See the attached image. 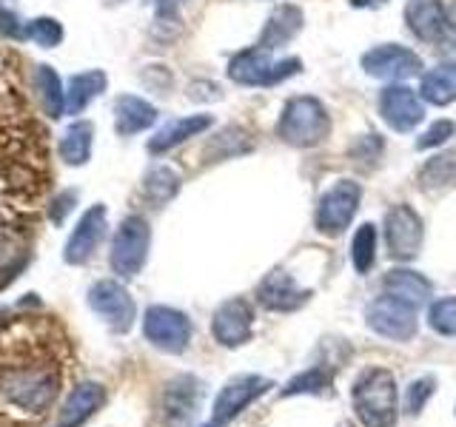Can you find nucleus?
<instances>
[{"label":"nucleus","mask_w":456,"mask_h":427,"mask_svg":"<svg viewBox=\"0 0 456 427\" xmlns=\"http://www.w3.org/2000/svg\"><path fill=\"white\" fill-rule=\"evenodd\" d=\"M57 391H61V367L43 356H14L0 365V402L26 419L43 416Z\"/></svg>","instance_id":"obj_1"},{"label":"nucleus","mask_w":456,"mask_h":427,"mask_svg":"<svg viewBox=\"0 0 456 427\" xmlns=\"http://www.w3.org/2000/svg\"><path fill=\"white\" fill-rule=\"evenodd\" d=\"M354 410L365 427H394L399 419V391L391 370L374 367L354 384Z\"/></svg>","instance_id":"obj_2"},{"label":"nucleus","mask_w":456,"mask_h":427,"mask_svg":"<svg viewBox=\"0 0 456 427\" xmlns=\"http://www.w3.org/2000/svg\"><path fill=\"white\" fill-rule=\"evenodd\" d=\"M328 128H331V117L317 97H294L280 114L277 134L294 149H311L328 137Z\"/></svg>","instance_id":"obj_3"},{"label":"nucleus","mask_w":456,"mask_h":427,"mask_svg":"<svg viewBox=\"0 0 456 427\" xmlns=\"http://www.w3.org/2000/svg\"><path fill=\"white\" fill-rule=\"evenodd\" d=\"M151 228L142 217H126L111 239V268L123 279L137 277L149 260Z\"/></svg>","instance_id":"obj_4"},{"label":"nucleus","mask_w":456,"mask_h":427,"mask_svg":"<svg viewBox=\"0 0 456 427\" xmlns=\"http://www.w3.org/2000/svg\"><path fill=\"white\" fill-rule=\"evenodd\" d=\"M303 68L297 57L289 60H271V52H263L260 46L240 52L232 63H228V77L240 85H274L285 77H294Z\"/></svg>","instance_id":"obj_5"},{"label":"nucleus","mask_w":456,"mask_h":427,"mask_svg":"<svg viewBox=\"0 0 456 427\" xmlns=\"http://www.w3.org/2000/svg\"><path fill=\"white\" fill-rule=\"evenodd\" d=\"M142 334L157 350L183 353L191 342V322L183 310L168 305H151L142 317Z\"/></svg>","instance_id":"obj_6"},{"label":"nucleus","mask_w":456,"mask_h":427,"mask_svg":"<svg viewBox=\"0 0 456 427\" xmlns=\"http://www.w3.org/2000/svg\"><path fill=\"white\" fill-rule=\"evenodd\" d=\"M360 199H362V189L360 182L354 180H339L334 182L320 197V205H317V228L320 234L325 237H339L346 228L351 225L356 208H360Z\"/></svg>","instance_id":"obj_7"},{"label":"nucleus","mask_w":456,"mask_h":427,"mask_svg":"<svg viewBox=\"0 0 456 427\" xmlns=\"http://www.w3.org/2000/svg\"><path fill=\"white\" fill-rule=\"evenodd\" d=\"M365 322L374 334L394 339V342H408L417 336V308H411L405 302H399L394 296H377L374 302H368L365 308Z\"/></svg>","instance_id":"obj_8"},{"label":"nucleus","mask_w":456,"mask_h":427,"mask_svg":"<svg viewBox=\"0 0 456 427\" xmlns=\"http://www.w3.org/2000/svg\"><path fill=\"white\" fill-rule=\"evenodd\" d=\"M89 308L97 313V317H103L111 331H118V334L132 331V325L137 319V305H134L132 294L114 279H100L92 285Z\"/></svg>","instance_id":"obj_9"},{"label":"nucleus","mask_w":456,"mask_h":427,"mask_svg":"<svg viewBox=\"0 0 456 427\" xmlns=\"http://www.w3.org/2000/svg\"><path fill=\"white\" fill-rule=\"evenodd\" d=\"M422 220L411 205H394L385 214V242H388V254L394 260H417L422 251Z\"/></svg>","instance_id":"obj_10"},{"label":"nucleus","mask_w":456,"mask_h":427,"mask_svg":"<svg viewBox=\"0 0 456 427\" xmlns=\"http://www.w3.org/2000/svg\"><path fill=\"white\" fill-rule=\"evenodd\" d=\"M268 388H274V382L265 376H256V374L234 376L232 382H225V388L217 393V399H214L211 419L217 424L234 422L251 402H256L263 393H268Z\"/></svg>","instance_id":"obj_11"},{"label":"nucleus","mask_w":456,"mask_h":427,"mask_svg":"<svg viewBox=\"0 0 456 427\" xmlns=\"http://www.w3.org/2000/svg\"><path fill=\"white\" fill-rule=\"evenodd\" d=\"M362 68L368 77H379V80H405L419 75L422 60L411 49L396 46V43H385L362 54Z\"/></svg>","instance_id":"obj_12"},{"label":"nucleus","mask_w":456,"mask_h":427,"mask_svg":"<svg viewBox=\"0 0 456 427\" xmlns=\"http://www.w3.org/2000/svg\"><path fill=\"white\" fill-rule=\"evenodd\" d=\"M379 114L394 132H411V128H417L425 120V106L411 85L396 83V85H388V89H382Z\"/></svg>","instance_id":"obj_13"},{"label":"nucleus","mask_w":456,"mask_h":427,"mask_svg":"<svg viewBox=\"0 0 456 427\" xmlns=\"http://www.w3.org/2000/svg\"><path fill=\"white\" fill-rule=\"evenodd\" d=\"M203 402V382L183 374L175 376L163 391V419L168 427H185Z\"/></svg>","instance_id":"obj_14"},{"label":"nucleus","mask_w":456,"mask_h":427,"mask_svg":"<svg viewBox=\"0 0 456 427\" xmlns=\"http://www.w3.org/2000/svg\"><path fill=\"white\" fill-rule=\"evenodd\" d=\"M254 327V310L246 299H225V302L214 310L211 334L223 348H240L251 339Z\"/></svg>","instance_id":"obj_15"},{"label":"nucleus","mask_w":456,"mask_h":427,"mask_svg":"<svg viewBox=\"0 0 456 427\" xmlns=\"http://www.w3.org/2000/svg\"><path fill=\"white\" fill-rule=\"evenodd\" d=\"M106 234V205H92L89 211L77 220L75 231L69 234L63 260L69 265H83L92 260V254L97 251L100 239Z\"/></svg>","instance_id":"obj_16"},{"label":"nucleus","mask_w":456,"mask_h":427,"mask_svg":"<svg viewBox=\"0 0 456 427\" xmlns=\"http://www.w3.org/2000/svg\"><path fill=\"white\" fill-rule=\"evenodd\" d=\"M256 299H260V305L268 308V310L291 313V310H299L308 302L311 291L299 288L297 279L289 274V270H274V274H268L260 282V288H256Z\"/></svg>","instance_id":"obj_17"},{"label":"nucleus","mask_w":456,"mask_h":427,"mask_svg":"<svg viewBox=\"0 0 456 427\" xmlns=\"http://www.w3.org/2000/svg\"><path fill=\"white\" fill-rule=\"evenodd\" d=\"M405 23L419 40H445L448 28V9L442 0H408L405 4Z\"/></svg>","instance_id":"obj_18"},{"label":"nucleus","mask_w":456,"mask_h":427,"mask_svg":"<svg viewBox=\"0 0 456 427\" xmlns=\"http://www.w3.org/2000/svg\"><path fill=\"white\" fill-rule=\"evenodd\" d=\"M103 399H106L103 384H97V382L75 384L69 399L63 402V407H61V424L63 427H80L83 422H89L100 410V405H103Z\"/></svg>","instance_id":"obj_19"},{"label":"nucleus","mask_w":456,"mask_h":427,"mask_svg":"<svg viewBox=\"0 0 456 427\" xmlns=\"http://www.w3.org/2000/svg\"><path fill=\"white\" fill-rule=\"evenodd\" d=\"M382 288L388 296L399 299V302H405L411 308H422L428 299H431L434 288H431V282H428L422 274H417V270H411V268H394L385 274V282H382Z\"/></svg>","instance_id":"obj_20"},{"label":"nucleus","mask_w":456,"mask_h":427,"mask_svg":"<svg viewBox=\"0 0 456 427\" xmlns=\"http://www.w3.org/2000/svg\"><path fill=\"white\" fill-rule=\"evenodd\" d=\"M157 120V109L149 100L134 97V94H123L118 103H114V128L123 137H132L137 132H146Z\"/></svg>","instance_id":"obj_21"},{"label":"nucleus","mask_w":456,"mask_h":427,"mask_svg":"<svg viewBox=\"0 0 456 427\" xmlns=\"http://www.w3.org/2000/svg\"><path fill=\"white\" fill-rule=\"evenodd\" d=\"M211 123H214L211 114H191V117H183V120L168 123L166 128H160V132H157L149 140V151L151 154H163V151L177 149L180 142H185L189 137L203 134L206 128H211Z\"/></svg>","instance_id":"obj_22"},{"label":"nucleus","mask_w":456,"mask_h":427,"mask_svg":"<svg viewBox=\"0 0 456 427\" xmlns=\"http://www.w3.org/2000/svg\"><path fill=\"white\" fill-rule=\"evenodd\" d=\"M305 18L303 12L297 6H280L274 9V14L268 18L265 28H263V37H260V49L263 52H274L280 46H285L289 40H294L299 35V28H303Z\"/></svg>","instance_id":"obj_23"},{"label":"nucleus","mask_w":456,"mask_h":427,"mask_svg":"<svg viewBox=\"0 0 456 427\" xmlns=\"http://www.w3.org/2000/svg\"><path fill=\"white\" fill-rule=\"evenodd\" d=\"M422 97L434 106H448L456 100V66L442 63L422 75Z\"/></svg>","instance_id":"obj_24"},{"label":"nucleus","mask_w":456,"mask_h":427,"mask_svg":"<svg viewBox=\"0 0 456 427\" xmlns=\"http://www.w3.org/2000/svg\"><path fill=\"white\" fill-rule=\"evenodd\" d=\"M103 89H106L103 71H83V75H75L69 80V89H66V111L80 114L97 94H103Z\"/></svg>","instance_id":"obj_25"},{"label":"nucleus","mask_w":456,"mask_h":427,"mask_svg":"<svg viewBox=\"0 0 456 427\" xmlns=\"http://www.w3.org/2000/svg\"><path fill=\"white\" fill-rule=\"evenodd\" d=\"M92 140H94V125L77 120L66 128V134L61 140V157L69 165H86L92 157Z\"/></svg>","instance_id":"obj_26"},{"label":"nucleus","mask_w":456,"mask_h":427,"mask_svg":"<svg viewBox=\"0 0 456 427\" xmlns=\"http://www.w3.org/2000/svg\"><path fill=\"white\" fill-rule=\"evenodd\" d=\"M35 89H37V97L49 117H54V120L61 117L66 111V92L61 85V77H57V71L49 66H37L35 68Z\"/></svg>","instance_id":"obj_27"},{"label":"nucleus","mask_w":456,"mask_h":427,"mask_svg":"<svg viewBox=\"0 0 456 427\" xmlns=\"http://www.w3.org/2000/svg\"><path fill=\"white\" fill-rule=\"evenodd\" d=\"M142 191L154 205H163L180 191V174L171 165H154L142 180Z\"/></svg>","instance_id":"obj_28"},{"label":"nucleus","mask_w":456,"mask_h":427,"mask_svg":"<svg viewBox=\"0 0 456 427\" xmlns=\"http://www.w3.org/2000/svg\"><path fill=\"white\" fill-rule=\"evenodd\" d=\"M377 260V228L370 222H362L356 228L354 242H351V262L356 274H368Z\"/></svg>","instance_id":"obj_29"},{"label":"nucleus","mask_w":456,"mask_h":427,"mask_svg":"<svg viewBox=\"0 0 456 427\" xmlns=\"http://www.w3.org/2000/svg\"><path fill=\"white\" fill-rule=\"evenodd\" d=\"M334 384V376L328 374L325 367H311L305 374L294 376L289 384L282 388V396H303V393H311V396H322L331 391Z\"/></svg>","instance_id":"obj_30"},{"label":"nucleus","mask_w":456,"mask_h":427,"mask_svg":"<svg viewBox=\"0 0 456 427\" xmlns=\"http://www.w3.org/2000/svg\"><path fill=\"white\" fill-rule=\"evenodd\" d=\"M422 189H436V185H448L456 180V157L453 154H439L434 160H428L422 168Z\"/></svg>","instance_id":"obj_31"},{"label":"nucleus","mask_w":456,"mask_h":427,"mask_svg":"<svg viewBox=\"0 0 456 427\" xmlns=\"http://www.w3.org/2000/svg\"><path fill=\"white\" fill-rule=\"evenodd\" d=\"M428 325L442 336H456V296L436 299L428 310Z\"/></svg>","instance_id":"obj_32"},{"label":"nucleus","mask_w":456,"mask_h":427,"mask_svg":"<svg viewBox=\"0 0 456 427\" xmlns=\"http://www.w3.org/2000/svg\"><path fill=\"white\" fill-rule=\"evenodd\" d=\"M23 35L28 40H35L37 46L52 49V46H57V43L63 40V26L57 23L54 18H37V20H32L23 28Z\"/></svg>","instance_id":"obj_33"},{"label":"nucleus","mask_w":456,"mask_h":427,"mask_svg":"<svg viewBox=\"0 0 456 427\" xmlns=\"http://www.w3.org/2000/svg\"><path fill=\"white\" fill-rule=\"evenodd\" d=\"M434 388H436V379L434 376H422V379L408 384V391H405V407H408L411 416L422 413V407L428 405V399L434 396Z\"/></svg>","instance_id":"obj_34"},{"label":"nucleus","mask_w":456,"mask_h":427,"mask_svg":"<svg viewBox=\"0 0 456 427\" xmlns=\"http://www.w3.org/2000/svg\"><path fill=\"white\" fill-rule=\"evenodd\" d=\"M453 132H456V125L451 120H436V123L428 125V132L417 140V149L419 151L436 149V146H442V142H448L453 137Z\"/></svg>","instance_id":"obj_35"},{"label":"nucleus","mask_w":456,"mask_h":427,"mask_svg":"<svg viewBox=\"0 0 456 427\" xmlns=\"http://www.w3.org/2000/svg\"><path fill=\"white\" fill-rule=\"evenodd\" d=\"M75 199H77L75 191H63L61 197H54V203H52V222H63L66 214L71 211V205H75Z\"/></svg>","instance_id":"obj_36"},{"label":"nucleus","mask_w":456,"mask_h":427,"mask_svg":"<svg viewBox=\"0 0 456 427\" xmlns=\"http://www.w3.org/2000/svg\"><path fill=\"white\" fill-rule=\"evenodd\" d=\"M445 37L456 46V6L448 12V28H445Z\"/></svg>","instance_id":"obj_37"},{"label":"nucleus","mask_w":456,"mask_h":427,"mask_svg":"<svg viewBox=\"0 0 456 427\" xmlns=\"http://www.w3.org/2000/svg\"><path fill=\"white\" fill-rule=\"evenodd\" d=\"M354 6H360V9H365V6H377V4H385V0H351Z\"/></svg>","instance_id":"obj_38"},{"label":"nucleus","mask_w":456,"mask_h":427,"mask_svg":"<svg viewBox=\"0 0 456 427\" xmlns=\"http://www.w3.org/2000/svg\"><path fill=\"white\" fill-rule=\"evenodd\" d=\"M203 427H223V424H217V422H214V419H211V422H206Z\"/></svg>","instance_id":"obj_39"},{"label":"nucleus","mask_w":456,"mask_h":427,"mask_svg":"<svg viewBox=\"0 0 456 427\" xmlns=\"http://www.w3.org/2000/svg\"><path fill=\"white\" fill-rule=\"evenodd\" d=\"M61 427H63V424H61Z\"/></svg>","instance_id":"obj_40"}]
</instances>
